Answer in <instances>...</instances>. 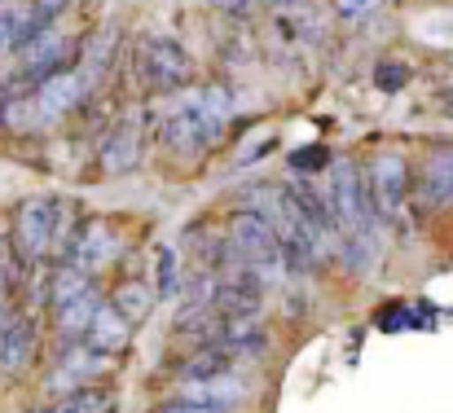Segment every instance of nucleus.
Instances as JSON below:
<instances>
[{
	"label": "nucleus",
	"mask_w": 453,
	"mask_h": 413,
	"mask_svg": "<svg viewBox=\"0 0 453 413\" xmlns=\"http://www.w3.org/2000/svg\"><path fill=\"white\" fill-rule=\"evenodd\" d=\"M238 396H242V383H238V379H229V370H225V374H216V379L185 383V396H180V401L211 405V409H225V405H229V401H238Z\"/></svg>",
	"instance_id": "2eb2a0df"
},
{
	"label": "nucleus",
	"mask_w": 453,
	"mask_h": 413,
	"mask_svg": "<svg viewBox=\"0 0 453 413\" xmlns=\"http://www.w3.org/2000/svg\"><path fill=\"white\" fill-rule=\"evenodd\" d=\"M106 365H111L106 352H97V348H88L84 339H75V343H66V352L58 356V370L49 374V392H53V396H71V392H80V387H93V379H97Z\"/></svg>",
	"instance_id": "6e6552de"
},
{
	"label": "nucleus",
	"mask_w": 453,
	"mask_h": 413,
	"mask_svg": "<svg viewBox=\"0 0 453 413\" xmlns=\"http://www.w3.org/2000/svg\"><path fill=\"white\" fill-rule=\"evenodd\" d=\"M137 163H142V119L124 115L97 149V172L102 176H128Z\"/></svg>",
	"instance_id": "9b49d317"
},
{
	"label": "nucleus",
	"mask_w": 453,
	"mask_h": 413,
	"mask_svg": "<svg viewBox=\"0 0 453 413\" xmlns=\"http://www.w3.org/2000/svg\"><path fill=\"white\" fill-rule=\"evenodd\" d=\"M410 185H418V194H423V203L432 211L449 207L453 203V145H432L427 158H423V167H418V180H410Z\"/></svg>",
	"instance_id": "f8f14e48"
},
{
	"label": "nucleus",
	"mask_w": 453,
	"mask_h": 413,
	"mask_svg": "<svg viewBox=\"0 0 453 413\" xmlns=\"http://www.w3.org/2000/svg\"><path fill=\"white\" fill-rule=\"evenodd\" d=\"M225 370H229V356H225L220 348L203 343V352H194V356H185V361L176 365V379H180V383H198V379H216V374H225Z\"/></svg>",
	"instance_id": "6ab92c4d"
},
{
	"label": "nucleus",
	"mask_w": 453,
	"mask_h": 413,
	"mask_svg": "<svg viewBox=\"0 0 453 413\" xmlns=\"http://www.w3.org/2000/svg\"><path fill=\"white\" fill-rule=\"evenodd\" d=\"M35 348H40L35 321L27 312H0V374L4 379L22 374L35 361Z\"/></svg>",
	"instance_id": "9d476101"
},
{
	"label": "nucleus",
	"mask_w": 453,
	"mask_h": 413,
	"mask_svg": "<svg viewBox=\"0 0 453 413\" xmlns=\"http://www.w3.org/2000/svg\"><path fill=\"white\" fill-rule=\"evenodd\" d=\"M229 251L238 264H256L260 273H278L282 256H278V233L260 211H234L229 220Z\"/></svg>",
	"instance_id": "423d86ee"
},
{
	"label": "nucleus",
	"mask_w": 453,
	"mask_h": 413,
	"mask_svg": "<svg viewBox=\"0 0 453 413\" xmlns=\"http://www.w3.org/2000/svg\"><path fill=\"white\" fill-rule=\"evenodd\" d=\"M137 75H142V84H146L150 93H163V97L185 93V88L198 80L194 57H189L172 35H146V40L137 44Z\"/></svg>",
	"instance_id": "f03ea898"
},
{
	"label": "nucleus",
	"mask_w": 453,
	"mask_h": 413,
	"mask_svg": "<svg viewBox=\"0 0 453 413\" xmlns=\"http://www.w3.org/2000/svg\"><path fill=\"white\" fill-rule=\"evenodd\" d=\"M128 339H133V321H124V317L102 299L97 312H93V321H88V330H84V343L97 348V352H106V356H115V352L128 348Z\"/></svg>",
	"instance_id": "ddd939ff"
},
{
	"label": "nucleus",
	"mask_w": 453,
	"mask_h": 413,
	"mask_svg": "<svg viewBox=\"0 0 453 413\" xmlns=\"http://www.w3.org/2000/svg\"><path fill=\"white\" fill-rule=\"evenodd\" d=\"M124 251V242H119V233H115V225H106V220H80L75 229H71V242H66V251H62V260L66 264H75V269H84V273H102L115 256Z\"/></svg>",
	"instance_id": "0eeeda50"
},
{
	"label": "nucleus",
	"mask_w": 453,
	"mask_h": 413,
	"mask_svg": "<svg viewBox=\"0 0 453 413\" xmlns=\"http://www.w3.org/2000/svg\"><path fill=\"white\" fill-rule=\"evenodd\" d=\"M111 409V396L102 387H80L71 396H58L53 405H44L40 413H106Z\"/></svg>",
	"instance_id": "aec40b11"
},
{
	"label": "nucleus",
	"mask_w": 453,
	"mask_h": 413,
	"mask_svg": "<svg viewBox=\"0 0 453 413\" xmlns=\"http://www.w3.org/2000/svg\"><path fill=\"white\" fill-rule=\"evenodd\" d=\"M158 413H225V409H211V405H194V401H172V405H163Z\"/></svg>",
	"instance_id": "393cba45"
},
{
	"label": "nucleus",
	"mask_w": 453,
	"mask_h": 413,
	"mask_svg": "<svg viewBox=\"0 0 453 413\" xmlns=\"http://www.w3.org/2000/svg\"><path fill=\"white\" fill-rule=\"evenodd\" d=\"M0 312H4V286H0Z\"/></svg>",
	"instance_id": "c85d7f7f"
},
{
	"label": "nucleus",
	"mask_w": 453,
	"mask_h": 413,
	"mask_svg": "<svg viewBox=\"0 0 453 413\" xmlns=\"http://www.w3.org/2000/svg\"><path fill=\"white\" fill-rule=\"evenodd\" d=\"M13 18H18V13L0 9V53H4V49H9V40H13Z\"/></svg>",
	"instance_id": "bb28decb"
},
{
	"label": "nucleus",
	"mask_w": 453,
	"mask_h": 413,
	"mask_svg": "<svg viewBox=\"0 0 453 413\" xmlns=\"http://www.w3.org/2000/svg\"><path fill=\"white\" fill-rule=\"evenodd\" d=\"M383 9V0H334V13L343 18V22H365V18H374Z\"/></svg>",
	"instance_id": "5701e85b"
},
{
	"label": "nucleus",
	"mask_w": 453,
	"mask_h": 413,
	"mask_svg": "<svg viewBox=\"0 0 453 413\" xmlns=\"http://www.w3.org/2000/svg\"><path fill=\"white\" fill-rule=\"evenodd\" d=\"M365 180V203L374 225H405V203H410V158H401L396 149H383L370 158V167L361 172Z\"/></svg>",
	"instance_id": "f257e3e1"
},
{
	"label": "nucleus",
	"mask_w": 453,
	"mask_h": 413,
	"mask_svg": "<svg viewBox=\"0 0 453 413\" xmlns=\"http://www.w3.org/2000/svg\"><path fill=\"white\" fill-rule=\"evenodd\" d=\"M106 303H111V308H115L124 321H133V325H137V321H146V317H150L154 294L146 290V281H124V286H119V290H115Z\"/></svg>",
	"instance_id": "a211bd4d"
},
{
	"label": "nucleus",
	"mask_w": 453,
	"mask_h": 413,
	"mask_svg": "<svg viewBox=\"0 0 453 413\" xmlns=\"http://www.w3.org/2000/svg\"><path fill=\"white\" fill-rule=\"evenodd\" d=\"M154 273H158V294H163V299H172V294L180 290V286H176V251H172V247H158Z\"/></svg>",
	"instance_id": "4be33fe9"
},
{
	"label": "nucleus",
	"mask_w": 453,
	"mask_h": 413,
	"mask_svg": "<svg viewBox=\"0 0 453 413\" xmlns=\"http://www.w3.org/2000/svg\"><path fill=\"white\" fill-rule=\"evenodd\" d=\"M216 133H211V124H207V115H203V106H198V93H194V84L185 88V97L158 119V145H167L172 154H198V149H207V145H216Z\"/></svg>",
	"instance_id": "20e7f679"
},
{
	"label": "nucleus",
	"mask_w": 453,
	"mask_h": 413,
	"mask_svg": "<svg viewBox=\"0 0 453 413\" xmlns=\"http://www.w3.org/2000/svg\"><path fill=\"white\" fill-rule=\"evenodd\" d=\"M62 198H27L13 211V256L18 264H35L44 256H53V216H58Z\"/></svg>",
	"instance_id": "39448f33"
},
{
	"label": "nucleus",
	"mask_w": 453,
	"mask_h": 413,
	"mask_svg": "<svg viewBox=\"0 0 453 413\" xmlns=\"http://www.w3.org/2000/svg\"><path fill=\"white\" fill-rule=\"evenodd\" d=\"M326 207H330L334 229H343V233H370L374 229V216H370V203H365V180H361V167L352 158H339L330 167Z\"/></svg>",
	"instance_id": "7ed1b4c3"
},
{
	"label": "nucleus",
	"mask_w": 453,
	"mask_h": 413,
	"mask_svg": "<svg viewBox=\"0 0 453 413\" xmlns=\"http://www.w3.org/2000/svg\"><path fill=\"white\" fill-rule=\"evenodd\" d=\"M97 303H102V299H97V286H93V290H84L80 299H71V303H62V308H49V312H53V330H58V339H62V343L84 339V330H88Z\"/></svg>",
	"instance_id": "4468645a"
},
{
	"label": "nucleus",
	"mask_w": 453,
	"mask_h": 413,
	"mask_svg": "<svg viewBox=\"0 0 453 413\" xmlns=\"http://www.w3.org/2000/svg\"><path fill=\"white\" fill-rule=\"evenodd\" d=\"M194 93H198V106H203L211 133L225 137V128H229V119H234V93H229L225 84H203V88H194Z\"/></svg>",
	"instance_id": "f3484780"
},
{
	"label": "nucleus",
	"mask_w": 453,
	"mask_h": 413,
	"mask_svg": "<svg viewBox=\"0 0 453 413\" xmlns=\"http://www.w3.org/2000/svg\"><path fill=\"white\" fill-rule=\"evenodd\" d=\"M207 4H216L220 13H247V9H256L260 0H207Z\"/></svg>",
	"instance_id": "a878e982"
},
{
	"label": "nucleus",
	"mask_w": 453,
	"mask_h": 413,
	"mask_svg": "<svg viewBox=\"0 0 453 413\" xmlns=\"http://www.w3.org/2000/svg\"><path fill=\"white\" fill-rule=\"evenodd\" d=\"M410 75H414V71H410L405 62H379V66H374V84H379L383 93H401V88L410 84Z\"/></svg>",
	"instance_id": "412c9836"
},
{
	"label": "nucleus",
	"mask_w": 453,
	"mask_h": 413,
	"mask_svg": "<svg viewBox=\"0 0 453 413\" xmlns=\"http://www.w3.org/2000/svg\"><path fill=\"white\" fill-rule=\"evenodd\" d=\"M84 97H88V93H84V84H80L75 66H62V71L44 75V80L31 88V111H35V119H40V124H53V119L71 115Z\"/></svg>",
	"instance_id": "1a4fd4ad"
},
{
	"label": "nucleus",
	"mask_w": 453,
	"mask_h": 413,
	"mask_svg": "<svg viewBox=\"0 0 453 413\" xmlns=\"http://www.w3.org/2000/svg\"><path fill=\"white\" fill-rule=\"evenodd\" d=\"M84 290H93V273H84V269H75V264H58L53 277H49V308H62V303H71V299H80Z\"/></svg>",
	"instance_id": "dca6fc26"
},
{
	"label": "nucleus",
	"mask_w": 453,
	"mask_h": 413,
	"mask_svg": "<svg viewBox=\"0 0 453 413\" xmlns=\"http://www.w3.org/2000/svg\"><path fill=\"white\" fill-rule=\"evenodd\" d=\"M265 4H273V9H308V0H265Z\"/></svg>",
	"instance_id": "cd10ccee"
},
{
	"label": "nucleus",
	"mask_w": 453,
	"mask_h": 413,
	"mask_svg": "<svg viewBox=\"0 0 453 413\" xmlns=\"http://www.w3.org/2000/svg\"><path fill=\"white\" fill-rule=\"evenodd\" d=\"M321 163H326V149H296V154H291V167L303 172V176H312Z\"/></svg>",
	"instance_id": "b1692460"
}]
</instances>
